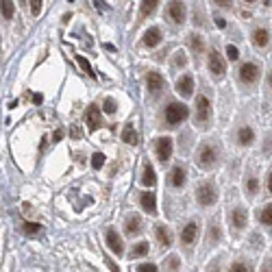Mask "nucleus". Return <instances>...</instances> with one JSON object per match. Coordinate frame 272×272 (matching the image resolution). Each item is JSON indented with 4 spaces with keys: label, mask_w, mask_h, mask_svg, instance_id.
I'll return each mask as SVG.
<instances>
[{
    "label": "nucleus",
    "mask_w": 272,
    "mask_h": 272,
    "mask_svg": "<svg viewBox=\"0 0 272 272\" xmlns=\"http://www.w3.org/2000/svg\"><path fill=\"white\" fill-rule=\"evenodd\" d=\"M0 13H3L5 20H11L13 13H15V5L11 0H0Z\"/></svg>",
    "instance_id": "nucleus-24"
},
{
    "label": "nucleus",
    "mask_w": 272,
    "mask_h": 272,
    "mask_svg": "<svg viewBox=\"0 0 272 272\" xmlns=\"http://www.w3.org/2000/svg\"><path fill=\"white\" fill-rule=\"evenodd\" d=\"M144 46L146 48H155L159 46V42H161V31L157 29V26H152V29H148L146 33H144Z\"/></svg>",
    "instance_id": "nucleus-14"
},
{
    "label": "nucleus",
    "mask_w": 272,
    "mask_h": 272,
    "mask_svg": "<svg viewBox=\"0 0 272 272\" xmlns=\"http://www.w3.org/2000/svg\"><path fill=\"white\" fill-rule=\"evenodd\" d=\"M76 63H79V68L83 70L87 76H92V79H98V76H96V72L92 70V66H89V61H87L85 57H76Z\"/></svg>",
    "instance_id": "nucleus-28"
},
{
    "label": "nucleus",
    "mask_w": 272,
    "mask_h": 272,
    "mask_svg": "<svg viewBox=\"0 0 272 272\" xmlns=\"http://www.w3.org/2000/svg\"><path fill=\"white\" fill-rule=\"evenodd\" d=\"M185 63H187V59H185V54L183 52H177V66H185Z\"/></svg>",
    "instance_id": "nucleus-42"
},
{
    "label": "nucleus",
    "mask_w": 272,
    "mask_h": 272,
    "mask_svg": "<svg viewBox=\"0 0 272 272\" xmlns=\"http://www.w3.org/2000/svg\"><path fill=\"white\" fill-rule=\"evenodd\" d=\"M218 157H220V152H218V148L213 146V144H205V146L198 150V166L205 168V170H209L213 168V163H218Z\"/></svg>",
    "instance_id": "nucleus-2"
},
{
    "label": "nucleus",
    "mask_w": 272,
    "mask_h": 272,
    "mask_svg": "<svg viewBox=\"0 0 272 272\" xmlns=\"http://www.w3.org/2000/svg\"><path fill=\"white\" fill-rule=\"evenodd\" d=\"M135 270H138V272H157L159 268H157L155 264H140V266L135 268Z\"/></svg>",
    "instance_id": "nucleus-36"
},
{
    "label": "nucleus",
    "mask_w": 272,
    "mask_h": 272,
    "mask_svg": "<svg viewBox=\"0 0 272 272\" xmlns=\"http://www.w3.org/2000/svg\"><path fill=\"white\" fill-rule=\"evenodd\" d=\"M85 122H87V126H89V131H98V129H101V124H103V120H101V109H98L96 105H89V107H87V111H85Z\"/></svg>",
    "instance_id": "nucleus-10"
},
{
    "label": "nucleus",
    "mask_w": 272,
    "mask_h": 272,
    "mask_svg": "<svg viewBox=\"0 0 272 272\" xmlns=\"http://www.w3.org/2000/svg\"><path fill=\"white\" fill-rule=\"evenodd\" d=\"M177 92H179V96H183V98L194 96V76L192 74H183V76H181L177 81Z\"/></svg>",
    "instance_id": "nucleus-9"
},
{
    "label": "nucleus",
    "mask_w": 272,
    "mask_h": 272,
    "mask_svg": "<svg viewBox=\"0 0 272 272\" xmlns=\"http://www.w3.org/2000/svg\"><path fill=\"white\" fill-rule=\"evenodd\" d=\"M115 101H113V98H105V105H103V111L105 113H109V115H113L115 113Z\"/></svg>",
    "instance_id": "nucleus-31"
},
{
    "label": "nucleus",
    "mask_w": 272,
    "mask_h": 272,
    "mask_svg": "<svg viewBox=\"0 0 272 272\" xmlns=\"http://www.w3.org/2000/svg\"><path fill=\"white\" fill-rule=\"evenodd\" d=\"M157 5H159V0H142V17H148L157 11Z\"/></svg>",
    "instance_id": "nucleus-25"
},
{
    "label": "nucleus",
    "mask_w": 272,
    "mask_h": 272,
    "mask_svg": "<svg viewBox=\"0 0 272 272\" xmlns=\"http://www.w3.org/2000/svg\"><path fill=\"white\" fill-rule=\"evenodd\" d=\"M70 135H72L74 140H79V138H83V131H81L79 126H70Z\"/></svg>",
    "instance_id": "nucleus-39"
},
{
    "label": "nucleus",
    "mask_w": 272,
    "mask_h": 272,
    "mask_svg": "<svg viewBox=\"0 0 272 272\" xmlns=\"http://www.w3.org/2000/svg\"><path fill=\"white\" fill-rule=\"evenodd\" d=\"M146 87H148L150 94H157L166 87V81H163V76L159 74V72H148L146 74Z\"/></svg>",
    "instance_id": "nucleus-12"
},
{
    "label": "nucleus",
    "mask_w": 272,
    "mask_h": 272,
    "mask_svg": "<svg viewBox=\"0 0 272 272\" xmlns=\"http://www.w3.org/2000/svg\"><path fill=\"white\" fill-rule=\"evenodd\" d=\"M213 3H216L218 7H224V9H231V5H233V0H213Z\"/></svg>",
    "instance_id": "nucleus-40"
},
{
    "label": "nucleus",
    "mask_w": 272,
    "mask_h": 272,
    "mask_svg": "<svg viewBox=\"0 0 272 272\" xmlns=\"http://www.w3.org/2000/svg\"><path fill=\"white\" fill-rule=\"evenodd\" d=\"M122 140L126 144H131V146H135V144H138V131L133 129V124H126L124 129H122Z\"/></svg>",
    "instance_id": "nucleus-23"
},
{
    "label": "nucleus",
    "mask_w": 272,
    "mask_h": 272,
    "mask_svg": "<svg viewBox=\"0 0 272 272\" xmlns=\"http://www.w3.org/2000/svg\"><path fill=\"white\" fill-rule=\"evenodd\" d=\"M166 17H170L174 24H183L185 22V5L181 0H174V3L168 5V11H166Z\"/></svg>",
    "instance_id": "nucleus-5"
},
{
    "label": "nucleus",
    "mask_w": 272,
    "mask_h": 272,
    "mask_svg": "<svg viewBox=\"0 0 272 272\" xmlns=\"http://www.w3.org/2000/svg\"><path fill=\"white\" fill-rule=\"evenodd\" d=\"M196 238H198V224L189 222L183 229V233H181V244H183V246H189V244L196 242Z\"/></svg>",
    "instance_id": "nucleus-13"
},
{
    "label": "nucleus",
    "mask_w": 272,
    "mask_h": 272,
    "mask_svg": "<svg viewBox=\"0 0 272 272\" xmlns=\"http://www.w3.org/2000/svg\"><path fill=\"white\" fill-rule=\"evenodd\" d=\"M94 7L101 9V11H107V3H105V0H94Z\"/></svg>",
    "instance_id": "nucleus-43"
},
{
    "label": "nucleus",
    "mask_w": 272,
    "mask_h": 272,
    "mask_svg": "<svg viewBox=\"0 0 272 272\" xmlns=\"http://www.w3.org/2000/svg\"><path fill=\"white\" fill-rule=\"evenodd\" d=\"M42 229H44V226H42V224H35V222H26V224H24V231H26V233H29V235H35V233H42Z\"/></svg>",
    "instance_id": "nucleus-32"
},
{
    "label": "nucleus",
    "mask_w": 272,
    "mask_h": 272,
    "mask_svg": "<svg viewBox=\"0 0 272 272\" xmlns=\"http://www.w3.org/2000/svg\"><path fill=\"white\" fill-rule=\"evenodd\" d=\"M174 144H172V140L170 138H159L157 142H155V150H157V157H159V161H170V157H172V148Z\"/></svg>",
    "instance_id": "nucleus-6"
},
{
    "label": "nucleus",
    "mask_w": 272,
    "mask_h": 272,
    "mask_svg": "<svg viewBox=\"0 0 272 272\" xmlns=\"http://www.w3.org/2000/svg\"><path fill=\"white\" fill-rule=\"evenodd\" d=\"M209 115H211L209 98H207V96H198V101H196V122L203 124V122L209 120Z\"/></svg>",
    "instance_id": "nucleus-7"
},
{
    "label": "nucleus",
    "mask_w": 272,
    "mask_h": 272,
    "mask_svg": "<svg viewBox=\"0 0 272 272\" xmlns=\"http://www.w3.org/2000/svg\"><path fill=\"white\" fill-rule=\"evenodd\" d=\"M213 22H216L218 29H224V26H226V20H224V17H220V15H216V17H213Z\"/></svg>",
    "instance_id": "nucleus-41"
},
{
    "label": "nucleus",
    "mask_w": 272,
    "mask_h": 272,
    "mask_svg": "<svg viewBox=\"0 0 272 272\" xmlns=\"http://www.w3.org/2000/svg\"><path fill=\"white\" fill-rule=\"evenodd\" d=\"M261 76V66L255 61H248V63H244V66L240 68V79H242V83H246V85H255L257 81Z\"/></svg>",
    "instance_id": "nucleus-4"
},
{
    "label": "nucleus",
    "mask_w": 272,
    "mask_h": 272,
    "mask_svg": "<svg viewBox=\"0 0 272 272\" xmlns=\"http://www.w3.org/2000/svg\"><path fill=\"white\" fill-rule=\"evenodd\" d=\"M163 266H166V268L170 266V270H177L179 268V259L177 257H170V259H166V264H163Z\"/></svg>",
    "instance_id": "nucleus-38"
},
{
    "label": "nucleus",
    "mask_w": 272,
    "mask_h": 272,
    "mask_svg": "<svg viewBox=\"0 0 272 272\" xmlns=\"http://www.w3.org/2000/svg\"><path fill=\"white\" fill-rule=\"evenodd\" d=\"M196 201H198V205H203V207L216 205V201H218L216 185H213V183H203L201 187L196 189Z\"/></svg>",
    "instance_id": "nucleus-3"
},
{
    "label": "nucleus",
    "mask_w": 272,
    "mask_h": 272,
    "mask_svg": "<svg viewBox=\"0 0 272 272\" xmlns=\"http://www.w3.org/2000/svg\"><path fill=\"white\" fill-rule=\"evenodd\" d=\"M231 270H233V272H246V270H248V266L244 264V261H235V264L231 266Z\"/></svg>",
    "instance_id": "nucleus-37"
},
{
    "label": "nucleus",
    "mask_w": 272,
    "mask_h": 272,
    "mask_svg": "<svg viewBox=\"0 0 272 272\" xmlns=\"http://www.w3.org/2000/svg\"><path fill=\"white\" fill-rule=\"evenodd\" d=\"M226 57H229L231 61H238L240 59V50L235 46H226Z\"/></svg>",
    "instance_id": "nucleus-35"
},
{
    "label": "nucleus",
    "mask_w": 272,
    "mask_h": 272,
    "mask_svg": "<svg viewBox=\"0 0 272 272\" xmlns=\"http://www.w3.org/2000/svg\"><path fill=\"white\" fill-rule=\"evenodd\" d=\"M246 222H248V218H246V209H233V213H231V224H233V229H238V231H242L244 226H246Z\"/></svg>",
    "instance_id": "nucleus-18"
},
{
    "label": "nucleus",
    "mask_w": 272,
    "mask_h": 272,
    "mask_svg": "<svg viewBox=\"0 0 272 272\" xmlns=\"http://www.w3.org/2000/svg\"><path fill=\"white\" fill-rule=\"evenodd\" d=\"M148 255V244L146 242H140L135 244L133 250H131V259H138V257H146Z\"/></svg>",
    "instance_id": "nucleus-26"
},
{
    "label": "nucleus",
    "mask_w": 272,
    "mask_h": 272,
    "mask_svg": "<svg viewBox=\"0 0 272 272\" xmlns=\"http://www.w3.org/2000/svg\"><path fill=\"white\" fill-rule=\"evenodd\" d=\"M103 166H105V155H103V152H96V155L92 157V168L98 170V168H103Z\"/></svg>",
    "instance_id": "nucleus-33"
},
{
    "label": "nucleus",
    "mask_w": 272,
    "mask_h": 272,
    "mask_svg": "<svg viewBox=\"0 0 272 272\" xmlns=\"http://www.w3.org/2000/svg\"><path fill=\"white\" fill-rule=\"evenodd\" d=\"M209 70H211V74H216L218 79H222L226 74V63L224 59L218 54V50H211L209 52Z\"/></svg>",
    "instance_id": "nucleus-8"
},
{
    "label": "nucleus",
    "mask_w": 272,
    "mask_h": 272,
    "mask_svg": "<svg viewBox=\"0 0 272 272\" xmlns=\"http://www.w3.org/2000/svg\"><path fill=\"white\" fill-rule=\"evenodd\" d=\"M211 240H218V226H211Z\"/></svg>",
    "instance_id": "nucleus-47"
},
{
    "label": "nucleus",
    "mask_w": 272,
    "mask_h": 272,
    "mask_svg": "<svg viewBox=\"0 0 272 272\" xmlns=\"http://www.w3.org/2000/svg\"><path fill=\"white\" fill-rule=\"evenodd\" d=\"M61 138H63V131H54V135H52V140H54V142H59Z\"/></svg>",
    "instance_id": "nucleus-45"
},
{
    "label": "nucleus",
    "mask_w": 272,
    "mask_h": 272,
    "mask_svg": "<svg viewBox=\"0 0 272 272\" xmlns=\"http://www.w3.org/2000/svg\"><path fill=\"white\" fill-rule=\"evenodd\" d=\"M270 42V33L266 29H255L252 31V44H255L257 48H266Z\"/></svg>",
    "instance_id": "nucleus-19"
},
{
    "label": "nucleus",
    "mask_w": 272,
    "mask_h": 272,
    "mask_svg": "<svg viewBox=\"0 0 272 272\" xmlns=\"http://www.w3.org/2000/svg\"><path fill=\"white\" fill-rule=\"evenodd\" d=\"M187 115H189V109H187L183 103H170V105L166 107V122L172 124V126L185 122Z\"/></svg>",
    "instance_id": "nucleus-1"
},
{
    "label": "nucleus",
    "mask_w": 272,
    "mask_h": 272,
    "mask_svg": "<svg viewBox=\"0 0 272 272\" xmlns=\"http://www.w3.org/2000/svg\"><path fill=\"white\" fill-rule=\"evenodd\" d=\"M33 103H35V105H42V103H44V96H42V94H33Z\"/></svg>",
    "instance_id": "nucleus-44"
},
{
    "label": "nucleus",
    "mask_w": 272,
    "mask_h": 272,
    "mask_svg": "<svg viewBox=\"0 0 272 272\" xmlns=\"http://www.w3.org/2000/svg\"><path fill=\"white\" fill-rule=\"evenodd\" d=\"M238 142H240V146H250V144L255 142V131H252L250 126H242L238 133Z\"/></svg>",
    "instance_id": "nucleus-20"
},
{
    "label": "nucleus",
    "mask_w": 272,
    "mask_h": 272,
    "mask_svg": "<svg viewBox=\"0 0 272 272\" xmlns=\"http://www.w3.org/2000/svg\"><path fill=\"white\" fill-rule=\"evenodd\" d=\"M42 3H44V0H29V7H31V13L33 15H40L42 13Z\"/></svg>",
    "instance_id": "nucleus-34"
},
{
    "label": "nucleus",
    "mask_w": 272,
    "mask_h": 272,
    "mask_svg": "<svg viewBox=\"0 0 272 272\" xmlns=\"http://www.w3.org/2000/svg\"><path fill=\"white\" fill-rule=\"evenodd\" d=\"M189 46H192V50H194L196 54H201L203 48H205V42H203L201 35H189Z\"/></svg>",
    "instance_id": "nucleus-27"
},
{
    "label": "nucleus",
    "mask_w": 272,
    "mask_h": 272,
    "mask_svg": "<svg viewBox=\"0 0 272 272\" xmlns=\"http://www.w3.org/2000/svg\"><path fill=\"white\" fill-rule=\"evenodd\" d=\"M268 192L272 194V170L268 172Z\"/></svg>",
    "instance_id": "nucleus-46"
},
{
    "label": "nucleus",
    "mask_w": 272,
    "mask_h": 272,
    "mask_svg": "<svg viewBox=\"0 0 272 272\" xmlns=\"http://www.w3.org/2000/svg\"><path fill=\"white\" fill-rule=\"evenodd\" d=\"M264 5H266V7H268V5H270V0H264Z\"/></svg>",
    "instance_id": "nucleus-50"
},
{
    "label": "nucleus",
    "mask_w": 272,
    "mask_h": 272,
    "mask_svg": "<svg viewBox=\"0 0 272 272\" xmlns=\"http://www.w3.org/2000/svg\"><path fill=\"white\" fill-rule=\"evenodd\" d=\"M124 229H126V233H129L131 235V238H133V235H140L142 233V218L140 216H129V218H126V222H124Z\"/></svg>",
    "instance_id": "nucleus-16"
},
{
    "label": "nucleus",
    "mask_w": 272,
    "mask_h": 272,
    "mask_svg": "<svg viewBox=\"0 0 272 272\" xmlns=\"http://www.w3.org/2000/svg\"><path fill=\"white\" fill-rule=\"evenodd\" d=\"M185 181H187V174H185L183 168H181V166L172 168V172H170V185L172 187H183Z\"/></svg>",
    "instance_id": "nucleus-15"
},
{
    "label": "nucleus",
    "mask_w": 272,
    "mask_h": 272,
    "mask_svg": "<svg viewBox=\"0 0 272 272\" xmlns=\"http://www.w3.org/2000/svg\"><path fill=\"white\" fill-rule=\"evenodd\" d=\"M140 203H142V207H144V211H148V213H157V196L152 194V192L142 194V196H140Z\"/></svg>",
    "instance_id": "nucleus-17"
},
{
    "label": "nucleus",
    "mask_w": 272,
    "mask_h": 272,
    "mask_svg": "<svg viewBox=\"0 0 272 272\" xmlns=\"http://www.w3.org/2000/svg\"><path fill=\"white\" fill-rule=\"evenodd\" d=\"M155 183H157V174H155V170H152L150 163H146V166H144V172H142V185L152 187Z\"/></svg>",
    "instance_id": "nucleus-22"
},
{
    "label": "nucleus",
    "mask_w": 272,
    "mask_h": 272,
    "mask_svg": "<svg viewBox=\"0 0 272 272\" xmlns=\"http://www.w3.org/2000/svg\"><path fill=\"white\" fill-rule=\"evenodd\" d=\"M105 238H107V244H109V248H111V252L115 257H120L122 252H124V244H122V238L118 235L113 229H109L107 233H105Z\"/></svg>",
    "instance_id": "nucleus-11"
},
{
    "label": "nucleus",
    "mask_w": 272,
    "mask_h": 272,
    "mask_svg": "<svg viewBox=\"0 0 272 272\" xmlns=\"http://www.w3.org/2000/svg\"><path fill=\"white\" fill-rule=\"evenodd\" d=\"M244 3H246V5H252V3H257V0H244Z\"/></svg>",
    "instance_id": "nucleus-49"
},
{
    "label": "nucleus",
    "mask_w": 272,
    "mask_h": 272,
    "mask_svg": "<svg viewBox=\"0 0 272 272\" xmlns=\"http://www.w3.org/2000/svg\"><path fill=\"white\" fill-rule=\"evenodd\" d=\"M268 85L272 87V72H270V74H268Z\"/></svg>",
    "instance_id": "nucleus-48"
},
{
    "label": "nucleus",
    "mask_w": 272,
    "mask_h": 272,
    "mask_svg": "<svg viewBox=\"0 0 272 272\" xmlns=\"http://www.w3.org/2000/svg\"><path fill=\"white\" fill-rule=\"evenodd\" d=\"M259 222L264 224V226H272V205H268V207H264V209H261Z\"/></svg>",
    "instance_id": "nucleus-29"
},
{
    "label": "nucleus",
    "mask_w": 272,
    "mask_h": 272,
    "mask_svg": "<svg viewBox=\"0 0 272 272\" xmlns=\"http://www.w3.org/2000/svg\"><path fill=\"white\" fill-rule=\"evenodd\" d=\"M157 242L161 244L163 248L172 246V231L168 229V226H157Z\"/></svg>",
    "instance_id": "nucleus-21"
},
{
    "label": "nucleus",
    "mask_w": 272,
    "mask_h": 272,
    "mask_svg": "<svg viewBox=\"0 0 272 272\" xmlns=\"http://www.w3.org/2000/svg\"><path fill=\"white\" fill-rule=\"evenodd\" d=\"M246 189H248L250 196H255V194L259 192V181H257V177H250V179L246 181Z\"/></svg>",
    "instance_id": "nucleus-30"
}]
</instances>
